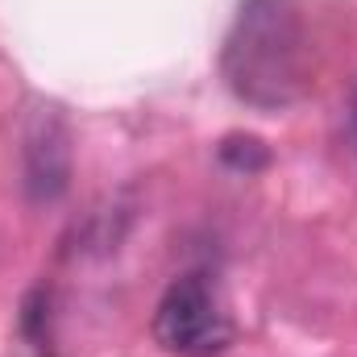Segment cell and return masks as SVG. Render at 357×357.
<instances>
[{
	"instance_id": "obj_1",
	"label": "cell",
	"mask_w": 357,
	"mask_h": 357,
	"mask_svg": "<svg viewBox=\"0 0 357 357\" xmlns=\"http://www.w3.org/2000/svg\"><path fill=\"white\" fill-rule=\"evenodd\" d=\"M233 91L258 108H282L303 88V33L287 0H245L225 46Z\"/></svg>"
},
{
	"instance_id": "obj_3",
	"label": "cell",
	"mask_w": 357,
	"mask_h": 357,
	"mask_svg": "<svg viewBox=\"0 0 357 357\" xmlns=\"http://www.w3.org/2000/svg\"><path fill=\"white\" fill-rule=\"evenodd\" d=\"M354 133H357V96H354Z\"/></svg>"
},
{
	"instance_id": "obj_2",
	"label": "cell",
	"mask_w": 357,
	"mask_h": 357,
	"mask_svg": "<svg viewBox=\"0 0 357 357\" xmlns=\"http://www.w3.org/2000/svg\"><path fill=\"white\" fill-rule=\"evenodd\" d=\"M154 341L171 357H216L229 349L233 324L204 274H183L167 287L154 312Z\"/></svg>"
}]
</instances>
